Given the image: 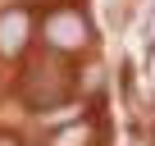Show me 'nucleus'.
I'll return each instance as SVG.
<instances>
[{
  "instance_id": "obj_1",
  "label": "nucleus",
  "mask_w": 155,
  "mask_h": 146,
  "mask_svg": "<svg viewBox=\"0 0 155 146\" xmlns=\"http://www.w3.org/2000/svg\"><path fill=\"white\" fill-rule=\"evenodd\" d=\"M64 91H68V73L55 64V59H41V64H32L28 68V78H23V96L32 101V105H55V101H64Z\"/></svg>"
},
{
  "instance_id": "obj_2",
  "label": "nucleus",
  "mask_w": 155,
  "mask_h": 146,
  "mask_svg": "<svg viewBox=\"0 0 155 146\" xmlns=\"http://www.w3.org/2000/svg\"><path fill=\"white\" fill-rule=\"evenodd\" d=\"M46 41L55 46V50H78L87 41V23H82V14H73V9H55V14H46Z\"/></svg>"
},
{
  "instance_id": "obj_3",
  "label": "nucleus",
  "mask_w": 155,
  "mask_h": 146,
  "mask_svg": "<svg viewBox=\"0 0 155 146\" xmlns=\"http://www.w3.org/2000/svg\"><path fill=\"white\" fill-rule=\"evenodd\" d=\"M28 41V14L23 9H9L5 18H0V50L5 55H18Z\"/></svg>"
},
{
  "instance_id": "obj_4",
  "label": "nucleus",
  "mask_w": 155,
  "mask_h": 146,
  "mask_svg": "<svg viewBox=\"0 0 155 146\" xmlns=\"http://www.w3.org/2000/svg\"><path fill=\"white\" fill-rule=\"evenodd\" d=\"M55 146H87V128H82V123H73V128H64V132L55 137Z\"/></svg>"
},
{
  "instance_id": "obj_5",
  "label": "nucleus",
  "mask_w": 155,
  "mask_h": 146,
  "mask_svg": "<svg viewBox=\"0 0 155 146\" xmlns=\"http://www.w3.org/2000/svg\"><path fill=\"white\" fill-rule=\"evenodd\" d=\"M0 146H18V141H14V137H0Z\"/></svg>"
}]
</instances>
